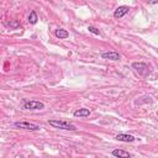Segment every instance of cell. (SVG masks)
<instances>
[{
    "mask_svg": "<svg viewBox=\"0 0 158 158\" xmlns=\"http://www.w3.org/2000/svg\"><path fill=\"white\" fill-rule=\"evenodd\" d=\"M88 30H89V32H91V33H94V35H100V31H99L96 27H94V26H89Z\"/></svg>",
    "mask_w": 158,
    "mask_h": 158,
    "instance_id": "obj_13",
    "label": "cell"
},
{
    "mask_svg": "<svg viewBox=\"0 0 158 158\" xmlns=\"http://www.w3.org/2000/svg\"><path fill=\"white\" fill-rule=\"evenodd\" d=\"M54 36H56L57 38H59V40H65V38H68V37H69V33H68V31H67V30L57 28V30L54 31Z\"/></svg>",
    "mask_w": 158,
    "mask_h": 158,
    "instance_id": "obj_10",
    "label": "cell"
},
{
    "mask_svg": "<svg viewBox=\"0 0 158 158\" xmlns=\"http://www.w3.org/2000/svg\"><path fill=\"white\" fill-rule=\"evenodd\" d=\"M22 107L25 110H42L44 109V104L38 100H25Z\"/></svg>",
    "mask_w": 158,
    "mask_h": 158,
    "instance_id": "obj_3",
    "label": "cell"
},
{
    "mask_svg": "<svg viewBox=\"0 0 158 158\" xmlns=\"http://www.w3.org/2000/svg\"><path fill=\"white\" fill-rule=\"evenodd\" d=\"M101 58L109 59V60H120L121 59V56L116 51H107V52H102L101 53Z\"/></svg>",
    "mask_w": 158,
    "mask_h": 158,
    "instance_id": "obj_5",
    "label": "cell"
},
{
    "mask_svg": "<svg viewBox=\"0 0 158 158\" xmlns=\"http://www.w3.org/2000/svg\"><path fill=\"white\" fill-rule=\"evenodd\" d=\"M131 67H132V69H135L139 75H142V77H147L149 73H151V68H149V65L147 64V63H144V62H133L132 64H131Z\"/></svg>",
    "mask_w": 158,
    "mask_h": 158,
    "instance_id": "obj_2",
    "label": "cell"
},
{
    "mask_svg": "<svg viewBox=\"0 0 158 158\" xmlns=\"http://www.w3.org/2000/svg\"><path fill=\"white\" fill-rule=\"evenodd\" d=\"M14 126L16 128H21V130H26V131H38L40 126L32 122H27V121H16L14 123Z\"/></svg>",
    "mask_w": 158,
    "mask_h": 158,
    "instance_id": "obj_4",
    "label": "cell"
},
{
    "mask_svg": "<svg viewBox=\"0 0 158 158\" xmlns=\"http://www.w3.org/2000/svg\"><path fill=\"white\" fill-rule=\"evenodd\" d=\"M128 11H130V7H128V6L121 5V6L116 7V10L114 11V17H115V19H121V17H123L125 15H127Z\"/></svg>",
    "mask_w": 158,
    "mask_h": 158,
    "instance_id": "obj_6",
    "label": "cell"
},
{
    "mask_svg": "<svg viewBox=\"0 0 158 158\" xmlns=\"http://www.w3.org/2000/svg\"><path fill=\"white\" fill-rule=\"evenodd\" d=\"M111 153H112V156L116 157V158H131V154H130L127 151H123V149H120V148L114 149Z\"/></svg>",
    "mask_w": 158,
    "mask_h": 158,
    "instance_id": "obj_7",
    "label": "cell"
},
{
    "mask_svg": "<svg viewBox=\"0 0 158 158\" xmlns=\"http://www.w3.org/2000/svg\"><path fill=\"white\" fill-rule=\"evenodd\" d=\"M48 123L53 128L64 130V131H77L75 125H73V123H70L68 121H63V120H48Z\"/></svg>",
    "mask_w": 158,
    "mask_h": 158,
    "instance_id": "obj_1",
    "label": "cell"
},
{
    "mask_svg": "<svg viewBox=\"0 0 158 158\" xmlns=\"http://www.w3.org/2000/svg\"><path fill=\"white\" fill-rule=\"evenodd\" d=\"M115 138L117 141H121V142H133L136 139L132 135H127V133H118L115 136Z\"/></svg>",
    "mask_w": 158,
    "mask_h": 158,
    "instance_id": "obj_9",
    "label": "cell"
},
{
    "mask_svg": "<svg viewBox=\"0 0 158 158\" xmlns=\"http://www.w3.org/2000/svg\"><path fill=\"white\" fill-rule=\"evenodd\" d=\"M90 110L89 109H85V107H80V109H77L74 112H73V115L75 116V117H88V116H90Z\"/></svg>",
    "mask_w": 158,
    "mask_h": 158,
    "instance_id": "obj_8",
    "label": "cell"
},
{
    "mask_svg": "<svg viewBox=\"0 0 158 158\" xmlns=\"http://www.w3.org/2000/svg\"><path fill=\"white\" fill-rule=\"evenodd\" d=\"M6 25L7 26H10V27H12V28H17L19 26H20V22L19 21H10V22H6Z\"/></svg>",
    "mask_w": 158,
    "mask_h": 158,
    "instance_id": "obj_12",
    "label": "cell"
},
{
    "mask_svg": "<svg viewBox=\"0 0 158 158\" xmlns=\"http://www.w3.org/2000/svg\"><path fill=\"white\" fill-rule=\"evenodd\" d=\"M27 21H28V23H31V25L37 23L38 16H37V12H36L35 10H32V11L30 12V15H28V17H27Z\"/></svg>",
    "mask_w": 158,
    "mask_h": 158,
    "instance_id": "obj_11",
    "label": "cell"
}]
</instances>
